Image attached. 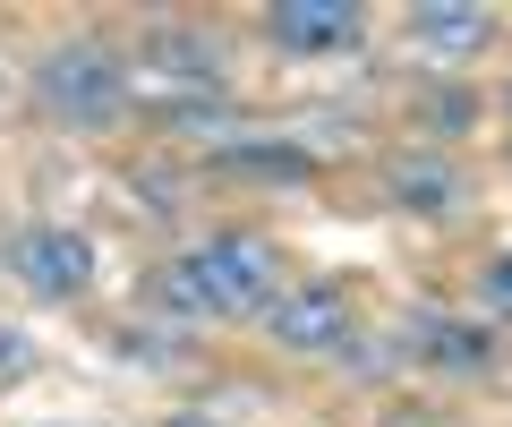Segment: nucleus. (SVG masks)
Here are the masks:
<instances>
[{"label": "nucleus", "instance_id": "nucleus-1", "mask_svg": "<svg viewBox=\"0 0 512 427\" xmlns=\"http://www.w3.org/2000/svg\"><path fill=\"white\" fill-rule=\"evenodd\" d=\"M274 248L256 240V231H222V240H197L154 274V299L163 316H265L274 308Z\"/></svg>", "mask_w": 512, "mask_h": 427}, {"label": "nucleus", "instance_id": "nucleus-2", "mask_svg": "<svg viewBox=\"0 0 512 427\" xmlns=\"http://www.w3.org/2000/svg\"><path fill=\"white\" fill-rule=\"evenodd\" d=\"M35 103L52 120H69V129H111V120L128 112V69L120 52H103V43H52L35 69Z\"/></svg>", "mask_w": 512, "mask_h": 427}, {"label": "nucleus", "instance_id": "nucleus-3", "mask_svg": "<svg viewBox=\"0 0 512 427\" xmlns=\"http://www.w3.org/2000/svg\"><path fill=\"white\" fill-rule=\"evenodd\" d=\"M9 274L43 299H77L94 282V240L86 231H60V223H35V231L9 240Z\"/></svg>", "mask_w": 512, "mask_h": 427}, {"label": "nucleus", "instance_id": "nucleus-4", "mask_svg": "<svg viewBox=\"0 0 512 427\" xmlns=\"http://www.w3.org/2000/svg\"><path fill=\"white\" fill-rule=\"evenodd\" d=\"M265 35H274V52H291V60L350 52V43L367 35V9H350V0H274V9H265Z\"/></svg>", "mask_w": 512, "mask_h": 427}, {"label": "nucleus", "instance_id": "nucleus-5", "mask_svg": "<svg viewBox=\"0 0 512 427\" xmlns=\"http://www.w3.org/2000/svg\"><path fill=\"white\" fill-rule=\"evenodd\" d=\"M350 316H359V308H350L333 282H308V291H282L274 308H265V334H274L282 351H342Z\"/></svg>", "mask_w": 512, "mask_h": 427}, {"label": "nucleus", "instance_id": "nucleus-6", "mask_svg": "<svg viewBox=\"0 0 512 427\" xmlns=\"http://www.w3.org/2000/svg\"><path fill=\"white\" fill-rule=\"evenodd\" d=\"M137 52H146V69H154V77H171V86H188V94L222 86V35H214V26H188V18H154Z\"/></svg>", "mask_w": 512, "mask_h": 427}, {"label": "nucleus", "instance_id": "nucleus-7", "mask_svg": "<svg viewBox=\"0 0 512 427\" xmlns=\"http://www.w3.org/2000/svg\"><path fill=\"white\" fill-rule=\"evenodd\" d=\"M402 351L427 359V368H453V376L495 368V334H487V325H461V316H410V325H402Z\"/></svg>", "mask_w": 512, "mask_h": 427}, {"label": "nucleus", "instance_id": "nucleus-8", "mask_svg": "<svg viewBox=\"0 0 512 427\" xmlns=\"http://www.w3.org/2000/svg\"><path fill=\"white\" fill-rule=\"evenodd\" d=\"M384 197L402 205V214H453L461 205V171L444 163V154H393V163H384Z\"/></svg>", "mask_w": 512, "mask_h": 427}, {"label": "nucleus", "instance_id": "nucleus-9", "mask_svg": "<svg viewBox=\"0 0 512 427\" xmlns=\"http://www.w3.org/2000/svg\"><path fill=\"white\" fill-rule=\"evenodd\" d=\"M487 35H495V18L470 9V0H427V9H410V43L427 60H470Z\"/></svg>", "mask_w": 512, "mask_h": 427}, {"label": "nucleus", "instance_id": "nucleus-10", "mask_svg": "<svg viewBox=\"0 0 512 427\" xmlns=\"http://www.w3.org/2000/svg\"><path fill=\"white\" fill-rule=\"evenodd\" d=\"M214 171H239V180H308L316 154L291 146V137H222V146H214Z\"/></svg>", "mask_w": 512, "mask_h": 427}, {"label": "nucleus", "instance_id": "nucleus-11", "mask_svg": "<svg viewBox=\"0 0 512 427\" xmlns=\"http://www.w3.org/2000/svg\"><path fill=\"white\" fill-rule=\"evenodd\" d=\"M163 120H171V129H214V146L231 137V103H214V94H171Z\"/></svg>", "mask_w": 512, "mask_h": 427}, {"label": "nucleus", "instance_id": "nucleus-12", "mask_svg": "<svg viewBox=\"0 0 512 427\" xmlns=\"http://www.w3.org/2000/svg\"><path fill=\"white\" fill-rule=\"evenodd\" d=\"M419 120H436V129H470V120H478V94L470 86H436V94H419Z\"/></svg>", "mask_w": 512, "mask_h": 427}, {"label": "nucleus", "instance_id": "nucleus-13", "mask_svg": "<svg viewBox=\"0 0 512 427\" xmlns=\"http://www.w3.org/2000/svg\"><path fill=\"white\" fill-rule=\"evenodd\" d=\"M478 308L512 316V257H487V265H478Z\"/></svg>", "mask_w": 512, "mask_h": 427}, {"label": "nucleus", "instance_id": "nucleus-14", "mask_svg": "<svg viewBox=\"0 0 512 427\" xmlns=\"http://www.w3.org/2000/svg\"><path fill=\"white\" fill-rule=\"evenodd\" d=\"M26 359H35V351H26V334H9V325H0V385H9Z\"/></svg>", "mask_w": 512, "mask_h": 427}, {"label": "nucleus", "instance_id": "nucleus-15", "mask_svg": "<svg viewBox=\"0 0 512 427\" xmlns=\"http://www.w3.org/2000/svg\"><path fill=\"white\" fill-rule=\"evenodd\" d=\"M163 427H222V419H205V410H180V419H163Z\"/></svg>", "mask_w": 512, "mask_h": 427}]
</instances>
